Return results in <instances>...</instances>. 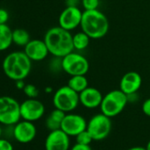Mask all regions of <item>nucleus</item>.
<instances>
[{
	"instance_id": "nucleus-1",
	"label": "nucleus",
	"mask_w": 150,
	"mask_h": 150,
	"mask_svg": "<svg viewBox=\"0 0 150 150\" xmlns=\"http://www.w3.org/2000/svg\"><path fill=\"white\" fill-rule=\"evenodd\" d=\"M43 40L47 45L50 54L54 57L63 58L74 50L72 34L70 31L59 25L50 28L46 32Z\"/></svg>"
},
{
	"instance_id": "nucleus-6",
	"label": "nucleus",
	"mask_w": 150,
	"mask_h": 150,
	"mask_svg": "<svg viewBox=\"0 0 150 150\" xmlns=\"http://www.w3.org/2000/svg\"><path fill=\"white\" fill-rule=\"evenodd\" d=\"M20 119V104L10 96L0 97V124L14 126Z\"/></svg>"
},
{
	"instance_id": "nucleus-30",
	"label": "nucleus",
	"mask_w": 150,
	"mask_h": 150,
	"mask_svg": "<svg viewBox=\"0 0 150 150\" xmlns=\"http://www.w3.org/2000/svg\"><path fill=\"white\" fill-rule=\"evenodd\" d=\"M15 85L17 89L23 90L26 86V83H24V80H19V81H15Z\"/></svg>"
},
{
	"instance_id": "nucleus-33",
	"label": "nucleus",
	"mask_w": 150,
	"mask_h": 150,
	"mask_svg": "<svg viewBox=\"0 0 150 150\" xmlns=\"http://www.w3.org/2000/svg\"><path fill=\"white\" fill-rule=\"evenodd\" d=\"M146 149H147V150H150V140H149V142H148L147 146H146Z\"/></svg>"
},
{
	"instance_id": "nucleus-5",
	"label": "nucleus",
	"mask_w": 150,
	"mask_h": 150,
	"mask_svg": "<svg viewBox=\"0 0 150 150\" xmlns=\"http://www.w3.org/2000/svg\"><path fill=\"white\" fill-rule=\"evenodd\" d=\"M53 105L56 109L70 112L74 111L80 104V95L68 85L57 89L53 95Z\"/></svg>"
},
{
	"instance_id": "nucleus-24",
	"label": "nucleus",
	"mask_w": 150,
	"mask_h": 150,
	"mask_svg": "<svg viewBox=\"0 0 150 150\" xmlns=\"http://www.w3.org/2000/svg\"><path fill=\"white\" fill-rule=\"evenodd\" d=\"M81 5L84 11L97 10L100 5V0H81Z\"/></svg>"
},
{
	"instance_id": "nucleus-9",
	"label": "nucleus",
	"mask_w": 150,
	"mask_h": 150,
	"mask_svg": "<svg viewBox=\"0 0 150 150\" xmlns=\"http://www.w3.org/2000/svg\"><path fill=\"white\" fill-rule=\"evenodd\" d=\"M45 106L36 98H27L20 104V116L23 120L34 122L44 115Z\"/></svg>"
},
{
	"instance_id": "nucleus-21",
	"label": "nucleus",
	"mask_w": 150,
	"mask_h": 150,
	"mask_svg": "<svg viewBox=\"0 0 150 150\" xmlns=\"http://www.w3.org/2000/svg\"><path fill=\"white\" fill-rule=\"evenodd\" d=\"M30 40V34L25 29L17 28L12 31V42L15 45L19 47H25Z\"/></svg>"
},
{
	"instance_id": "nucleus-27",
	"label": "nucleus",
	"mask_w": 150,
	"mask_h": 150,
	"mask_svg": "<svg viewBox=\"0 0 150 150\" xmlns=\"http://www.w3.org/2000/svg\"><path fill=\"white\" fill-rule=\"evenodd\" d=\"M142 112L145 115L150 117V98L146 99L142 104Z\"/></svg>"
},
{
	"instance_id": "nucleus-32",
	"label": "nucleus",
	"mask_w": 150,
	"mask_h": 150,
	"mask_svg": "<svg viewBox=\"0 0 150 150\" xmlns=\"http://www.w3.org/2000/svg\"><path fill=\"white\" fill-rule=\"evenodd\" d=\"M51 91H52V89H51L50 87H47V88L45 89V91H46V92H51Z\"/></svg>"
},
{
	"instance_id": "nucleus-23",
	"label": "nucleus",
	"mask_w": 150,
	"mask_h": 150,
	"mask_svg": "<svg viewBox=\"0 0 150 150\" xmlns=\"http://www.w3.org/2000/svg\"><path fill=\"white\" fill-rule=\"evenodd\" d=\"M23 91L28 98H36L39 95V91L36 86L31 83L26 84L25 88L23 89Z\"/></svg>"
},
{
	"instance_id": "nucleus-25",
	"label": "nucleus",
	"mask_w": 150,
	"mask_h": 150,
	"mask_svg": "<svg viewBox=\"0 0 150 150\" xmlns=\"http://www.w3.org/2000/svg\"><path fill=\"white\" fill-rule=\"evenodd\" d=\"M0 150H13L12 144L4 138H0Z\"/></svg>"
},
{
	"instance_id": "nucleus-17",
	"label": "nucleus",
	"mask_w": 150,
	"mask_h": 150,
	"mask_svg": "<svg viewBox=\"0 0 150 150\" xmlns=\"http://www.w3.org/2000/svg\"><path fill=\"white\" fill-rule=\"evenodd\" d=\"M65 114L66 113L65 112L55 108V110H53L46 118L45 126L47 129L50 132L61 129V125H62V122Z\"/></svg>"
},
{
	"instance_id": "nucleus-22",
	"label": "nucleus",
	"mask_w": 150,
	"mask_h": 150,
	"mask_svg": "<svg viewBox=\"0 0 150 150\" xmlns=\"http://www.w3.org/2000/svg\"><path fill=\"white\" fill-rule=\"evenodd\" d=\"M76 143L79 144H82V145H90L92 143L93 137L91 136V134H89V132L86 129L85 131L80 133L76 137Z\"/></svg>"
},
{
	"instance_id": "nucleus-31",
	"label": "nucleus",
	"mask_w": 150,
	"mask_h": 150,
	"mask_svg": "<svg viewBox=\"0 0 150 150\" xmlns=\"http://www.w3.org/2000/svg\"><path fill=\"white\" fill-rule=\"evenodd\" d=\"M126 150H147L146 148H142V147H133V148H131V149H128Z\"/></svg>"
},
{
	"instance_id": "nucleus-20",
	"label": "nucleus",
	"mask_w": 150,
	"mask_h": 150,
	"mask_svg": "<svg viewBox=\"0 0 150 150\" xmlns=\"http://www.w3.org/2000/svg\"><path fill=\"white\" fill-rule=\"evenodd\" d=\"M90 40L91 38L83 31L72 34V43H73L74 50L81 51L86 49L89 45Z\"/></svg>"
},
{
	"instance_id": "nucleus-16",
	"label": "nucleus",
	"mask_w": 150,
	"mask_h": 150,
	"mask_svg": "<svg viewBox=\"0 0 150 150\" xmlns=\"http://www.w3.org/2000/svg\"><path fill=\"white\" fill-rule=\"evenodd\" d=\"M80 104L88 109H94L100 107L103 96L102 92L94 87H88L80 94Z\"/></svg>"
},
{
	"instance_id": "nucleus-18",
	"label": "nucleus",
	"mask_w": 150,
	"mask_h": 150,
	"mask_svg": "<svg viewBox=\"0 0 150 150\" xmlns=\"http://www.w3.org/2000/svg\"><path fill=\"white\" fill-rule=\"evenodd\" d=\"M12 31L6 25H0V52L8 49L12 44Z\"/></svg>"
},
{
	"instance_id": "nucleus-13",
	"label": "nucleus",
	"mask_w": 150,
	"mask_h": 150,
	"mask_svg": "<svg viewBox=\"0 0 150 150\" xmlns=\"http://www.w3.org/2000/svg\"><path fill=\"white\" fill-rule=\"evenodd\" d=\"M45 150H69L70 136L61 129L50 131L44 143Z\"/></svg>"
},
{
	"instance_id": "nucleus-10",
	"label": "nucleus",
	"mask_w": 150,
	"mask_h": 150,
	"mask_svg": "<svg viewBox=\"0 0 150 150\" xmlns=\"http://www.w3.org/2000/svg\"><path fill=\"white\" fill-rule=\"evenodd\" d=\"M87 126L88 122L83 116L75 113H68L65 114L63 120L61 130L70 137H76L80 133L87 129Z\"/></svg>"
},
{
	"instance_id": "nucleus-2",
	"label": "nucleus",
	"mask_w": 150,
	"mask_h": 150,
	"mask_svg": "<svg viewBox=\"0 0 150 150\" xmlns=\"http://www.w3.org/2000/svg\"><path fill=\"white\" fill-rule=\"evenodd\" d=\"M4 75L13 80H24L29 75L32 69V61L25 52L15 51L8 54L2 63Z\"/></svg>"
},
{
	"instance_id": "nucleus-4",
	"label": "nucleus",
	"mask_w": 150,
	"mask_h": 150,
	"mask_svg": "<svg viewBox=\"0 0 150 150\" xmlns=\"http://www.w3.org/2000/svg\"><path fill=\"white\" fill-rule=\"evenodd\" d=\"M127 104V95L125 94L120 89L113 90L103 96L100 105L101 112L111 119L121 113Z\"/></svg>"
},
{
	"instance_id": "nucleus-12",
	"label": "nucleus",
	"mask_w": 150,
	"mask_h": 150,
	"mask_svg": "<svg viewBox=\"0 0 150 150\" xmlns=\"http://www.w3.org/2000/svg\"><path fill=\"white\" fill-rule=\"evenodd\" d=\"M37 130L34 122L27 120H19L13 126L12 137L19 143L27 144L31 142L36 136Z\"/></svg>"
},
{
	"instance_id": "nucleus-29",
	"label": "nucleus",
	"mask_w": 150,
	"mask_h": 150,
	"mask_svg": "<svg viewBox=\"0 0 150 150\" xmlns=\"http://www.w3.org/2000/svg\"><path fill=\"white\" fill-rule=\"evenodd\" d=\"M66 7H79L81 4V0H65Z\"/></svg>"
},
{
	"instance_id": "nucleus-3",
	"label": "nucleus",
	"mask_w": 150,
	"mask_h": 150,
	"mask_svg": "<svg viewBox=\"0 0 150 150\" xmlns=\"http://www.w3.org/2000/svg\"><path fill=\"white\" fill-rule=\"evenodd\" d=\"M80 28L91 39L98 40L103 38L108 33L110 23L107 16L98 9L84 11Z\"/></svg>"
},
{
	"instance_id": "nucleus-28",
	"label": "nucleus",
	"mask_w": 150,
	"mask_h": 150,
	"mask_svg": "<svg viewBox=\"0 0 150 150\" xmlns=\"http://www.w3.org/2000/svg\"><path fill=\"white\" fill-rule=\"evenodd\" d=\"M70 150H93L91 149L90 145H82V144H79L76 143L74 144L72 149Z\"/></svg>"
},
{
	"instance_id": "nucleus-34",
	"label": "nucleus",
	"mask_w": 150,
	"mask_h": 150,
	"mask_svg": "<svg viewBox=\"0 0 150 150\" xmlns=\"http://www.w3.org/2000/svg\"><path fill=\"white\" fill-rule=\"evenodd\" d=\"M2 134H3V129L1 127V124H0V138L2 137Z\"/></svg>"
},
{
	"instance_id": "nucleus-19",
	"label": "nucleus",
	"mask_w": 150,
	"mask_h": 150,
	"mask_svg": "<svg viewBox=\"0 0 150 150\" xmlns=\"http://www.w3.org/2000/svg\"><path fill=\"white\" fill-rule=\"evenodd\" d=\"M67 85L80 94L88 87V81L86 76H72L68 80Z\"/></svg>"
},
{
	"instance_id": "nucleus-8",
	"label": "nucleus",
	"mask_w": 150,
	"mask_h": 150,
	"mask_svg": "<svg viewBox=\"0 0 150 150\" xmlns=\"http://www.w3.org/2000/svg\"><path fill=\"white\" fill-rule=\"evenodd\" d=\"M112 127L111 120L103 113L93 116L88 122L87 130L89 132L94 141H103L111 134Z\"/></svg>"
},
{
	"instance_id": "nucleus-11",
	"label": "nucleus",
	"mask_w": 150,
	"mask_h": 150,
	"mask_svg": "<svg viewBox=\"0 0 150 150\" xmlns=\"http://www.w3.org/2000/svg\"><path fill=\"white\" fill-rule=\"evenodd\" d=\"M83 11L79 7H65L59 15V26L67 30L72 31L80 26Z\"/></svg>"
},
{
	"instance_id": "nucleus-14",
	"label": "nucleus",
	"mask_w": 150,
	"mask_h": 150,
	"mask_svg": "<svg viewBox=\"0 0 150 150\" xmlns=\"http://www.w3.org/2000/svg\"><path fill=\"white\" fill-rule=\"evenodd\" d=\"M25 54L31 61L40 62L44 60L50 54L47 45L43 40H31L24 49Z\"/></svg>"
},
{
	"instance_id": "nucleus-15",
	"label": "nucleus",
	"mask_w": 150,
	"mask_h": 150,
	"mask_svg": "<svg viewBox=\"0 0 150 150\" xmlns=\"http://www.w3.org/2000/svg\"><path fill=\"white\" fill-rule=\"evenodd\" d=\"M142 84V77L135 71H129L126 73L119 83V89L127 96L137 93Z\"/></svg>"
},
{
	"instance_id": "nucleus-7",
	"label": "nucleus",
	"mask_w": 150,
	"mask_h": 150,
	"mask_svg": "<svg viewBox=\"0 0 150 150\" xmlns=\"http://www.w3.org/2000/svg\"><path fill=\"white\" fill-rule=\"evenodd\" d=\"M62 69L69 76H86L89 70V62L82 54L71 52L62 58Z\"/></svg>"
},
{
	"instance_id": "nucleus-26",
	"label": "nucleus",
	"mask_w": 150,
	"mask_h": 150,
	"mask_svg": "<svg viewBox=\"0 0 150 150\" xmlns=\"http://www.w3.org/2000/svg\"><path fill=\"white\" fill-rule=\"evenodd\" d=\"M9 19V13L5 9L0 8V25L6 24Z\"/></svg>"
}]
</instances>
